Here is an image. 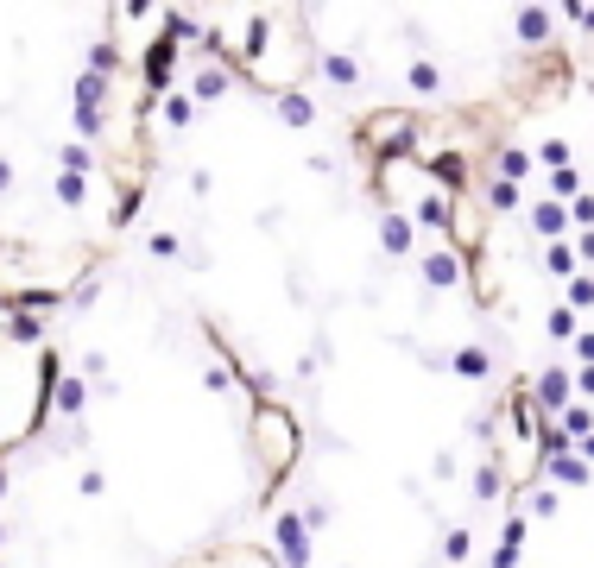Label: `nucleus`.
<instances>
[{
  "label": "nucleus",
  "instance_id": "f257e3e1",
  "mask_svg": "<svg viewBox=\"0 0 594 568\" xmlns=\"http://www.w3.org/2000/svg\"><path fill=\"white\" fill-rule=\"evenodd\" d=\"M57 404V360L32 316H13L0 335V461H13L51 423Z\"/></svg>",
  "mask_w": 594,
  "mask_h": 568
},
{
  "label": "nucleus",
  "instance_id": "f03ea898",
  "mask_svg": "<svg viewBox=\"0 0 594 568\" xmlns=\"http://www.w3.org/2000/svg\"><path fill=\"white\" fill-rule=\"evenodd\" d=\"M247 461L260 468L266 486H285L304 461V430H297V411L285 398H260L247 411Z\"/></svg>",
  "mask_w": 594,
  "mask_h": 568
},
{
  "label": "nucleus",
  "instance_id": "7ed1b4c3",
  "mask_svg": "<svg viewBox=\"0 0 594 568\" xmlns=\"http://www.w3.org/2000/svg\"><path fill=\"white\" fill-rule=\"evenodd\" d=\"M177 568H279V556L260 550V543H241V537H234V543H215V550L177 562Z\"/></svg>",
  "mask_w": 594,
  "mask_h": 568
},
{
  "label": "nucleus",
  "instance_id": "20e7f679",
  "mask_svg": "<svg viewBox=\"0 0 594 568\" xmlns=\"http://www.w3.org/2000/svg\"><path fill=\"white\" fill-rule=\"evenodd\" d=\"M531 228L544 234V247H557V240L569 234V209L563 202H531Z\"/></svg>",
  "mask_w": 594,
  "mask_h": 568
},
{
  "label": "nucleus",
  "instance_id": "39448f33",
  "mask_svg": "<svg viewBox=\"0 0 594 568\" xmlns=\"http://www.w3.org/2000/svg\"><path fill=\"white\" fill-rule=\"evenodd\" d=\"M550 190H557V196H576L582 177H576V171H557V177H550Z\"/></svg>",
  "mask_w": 594,
  "mask_h": 568
},
{
  "label": "nucleus",
  "instance_id": "423d86ee",
  "mask_svg": "<svg viewBox=\"0 0 594 568\" xmlns=\"http://www.w3.org/2000/svg\"><path fill=\"white\" fill-rule=\"evenodd\" d=\"M576 392H582V398H594V367H582V373H576Z\"/></svg>",
  "mask_w": 594,
  "mask_h": 568
},
{
  "label": "nucleus",
  "instance_id": "0eeeda50",
  "mask_svg": "<svg viewBox=\"0 0 594 568\" xmlns=\"http://www.w3.org/2000/svg\"><path fill=\"white\" fill-rule=\"evenodd\" d=\"M576 354H582V360H588V367H594V329H588V335L576 341Z\"/></svg>",
  "mask_w": 594,
  "mask_h": 568
}]
</instances>
